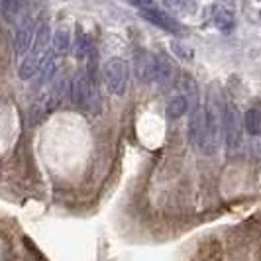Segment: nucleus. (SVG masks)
<instances>
[{
    "mask_svg": "<svg viewBox=\"0 0 261 261\" xmlns=\"http://www.w3.org/2000/svg\"><path fill=\"white\" fill-rule=\"evenodd\" d=\"M171 49H173V53H175L177 57H183V59H193V55H195V51H193L189 45L181 43V41H173V43H171Z\"/></svg>",
    "mask_w": 261,
    "mask_h": 261,
    "instance_id": "dca6fc26",
    "label": "nucleus"
},
{
    "mask_svg": "<svg viewBox=\"0 0 261 261\" xmlns=\"http://www.w3.org/2000/svg\"><path fill=\"white\" fill-rule=\"evenodd\" d=\"M132 2L140 8H157V4H159V0H132Z\"/></svg>",
    "mask_w": 261,
    "mask_h": 261,
    "instance_id": "f3484780",
    "label": "nucleus"
},
{
    "mask_svg": "<svg viewBox=\"0 0 261 261\" xmlns=\"http://www.w3.org/2000/svg\"><path fill=\"white\" fill-rule=\"evenodd\" d=\"M51 49L49 47V26L47 24H43V26L38 30V36H36V41H34V47H32V51L26 55V59L22 61V65H20V79H32L36 73H38L41 67L45 65V61H47V57L51 55Z\"/></svg>",
    "mask_w": 261,
    "mask_h": 261,
    "instance_id": "f03ea898",
    "label": "nucleus"
},
{
    "mask_svg": "<svg viewBox=\"0 0 261 261\" xmlns=\"http://www.w3.org/2000/svg\"><path fill=\"white\" fill-rule=\"evenodd\" d=\"M24 6V0H2V14H4V20L12 22L16 18V14L22 10Z\"/></svg>",
    "mask_w": 261,
    "mask_h": 261,
    "instance_id": "4468645a",
    "label": "nucleus"
},
{
    "mask_svg": "<svg viewBox=\"0 0 261 261\" xmlns=\"http://www.w3.org/2000/svg\"><path fill=\"white\" fill-rule=\"evenodd\" d=\"M157 69H159V57L149 51H140L136 55V73L140 81L153 83L157 81Z\"/></svg>",
    "mask_w": 261,
    "mask_h": 261,
    "instance_id": "6e6552de",
    "label": "nucleus"
},
{
    "mask_svg": "<svg viewBox=\"0 0 261 261\" xmlns=\"http://www.w3.org/2000/svg\"><path fill=\"white\" fill-rule=\"evenodd\" d=\"M105 81L108 91L112 94L122 96L126 89H128V83H130V67L124 59L114 57L110 61H106L105 65Z\"/></svg>",
    "mask_w": 261,
    "mask_h": 261,
    "instance_id": "7ed1b4c3",
    "label": "nucleus"
},
{
    "mask_svg": "<svg viewBox=\"0 0 261 261\" xmlns=\"http://www.w3.org/2000/svg\"><path fill=\"white\" fill-rule=\"evenodd\" d=\"M224 136L230 155L240 149L242 144V118L234 105H226V118H224Z\"/></svg>",
    "mask_w": 261,
    "mask_h": 261,
    "instance_id": "20e7f679",
    "label": "nucleus"
},
{
    "mask_svg": "<svg viewBox=\"0 0 261 261\" xmlns=\"http://www.w3.org/2000/svg\"><path fill=\"white\" fill-rule=\"evenodd\" d=\"M36 18L34 16H26L22 20V24L16 30L14 36V53L16 55H24L30 49V45L36 41Z\"/></svg>",
    "mask_w": 261,
    "mask_h": 261,
    "instance_id": "0eeeda50",
    "label": "nucleus"
},
{
    "mask_svg": "<svg viewBox=\"0 0 261 261\" xmlns=\"http://www.w3.org/2000/svg\"><path fill=\"white\" fill-rule=\"evenodd\" d=\"M173 71H175V67L171 63L169 59L165 57V55H159V69H157V83L159 85H169L171 81H173Z\"/></svg>",
    "mask_w": 261,
    "mask_h": 261,
    "instance_id": "9b49d317",
    "label": "nucleus"
},
{
    "mask_svg": "<svg viewBox=\"0 0 261 261\" xmlns=\"http://www.w3.org/2000/svg\"><path fill=\"white\" fill-rule=\"evenodd\" d=\"M140 16L147 20L149 24L161 28L165 32H171V34H185V28L173 18L165 10H159V8H140Z\"/></svg>",
    "mask_w": 261,
    "mask_h": 261,
    "instance_id": "423d86ee",
    "label": "nucleus"
},
{
    "mask_svg": "<svg viewBox=\"0 0 261 261\" xmlns=\"http://www.w3.org/2000/svg\"><path fill=\"white\" fill-rule=\"evenodd\" d=\"M244 126L249 136H261V110L259 108H249L244 116Z\"/></svg>",
    "mask_w": 261,
    "mask_h": 261,
    "instance_id": "9d476101",
    "label": "nucleus"
},
{
    "mask_svg": "<svg viewBox=\"0 0 261 261\" xmlns=\"http://www.w3.org/2000/svg\"><path fill=\"white\" fill-rule=\"evenodd\" d=\"M167 4L173 6V10L185 14H193L196 10V0H167Z\"/></svg>",
    "mask_w": 261,
    "mask_h": 261,
    "instance_id": "2eb2a0df",
    "label": "nucleus"
},
{
    "mask_svg": "<svg viewBox=\"0 0 261 261\" xmlns=\"http://www.w3.org/2000/svg\"><path fill=\"white\" fill-rule=\"evenodd\" d=\"M187 110H189V100H187L185 94H179V96L171 98L165 112H167V118H169V120H177V118L183 116Z\"/></svg>",
    "mask_w": 261,
    "mask_h": 261,
    "instance_id": "1a4fd4ad",
    "label": "nucleus"
},
{
    "mask_svg": "<svg viewBox=\"0 0 261 261\" xmlns=\"http://www.w3.org/2000/svg\"><path fill=\"white\" fill-rule=\"evenodd\" d=\"M96 94V85L92 81V75L89 71L81 73L77 77V81L73 83V89H71V96H73V102L81 108H87L92 102V96Z\"/></svg>",
    "mask_w": 261,
    "mask_h": 261,
    "instance_id": "39448f33",
    "label": "nucleus"
},
{
    "mask_svg": "<svg viewBox=\"0 0 261 261\" xmlns=\"http://www.w3.org/2000/svg\"><path fill=\"white\" fill-rule=\"evenodd\" d=\"M214 24L216 28L220 30V32H232V28H234V16L230 10H226V8H218L216 14H214Z\"/></svg>",
    "mask_w": 261,
    "mask_h": 261,
    "instance_id": "f8f14e48",
    "label": "nucleus"
},
{
    "mask_svg": "<svg viewBox=\"0 0 261 261\" xmlns=\"http://www.w3.org/2000/svg\"><path fill=\"white\" fill-rule=\"evenodd\" d=\"M224 118H226V110L220 102V92L216 89V85H212L208 98H206L204 132H202V142H200V149L206 155L216 153V149L220 145V134L224 132Z\"/></svg>",
    "mask_w": 261,
    "mask_h": 261,
    "instance_id": "f257e3e1",
    "label": "nucleus"
},
{
    "mask_svg": "<svg viewBox=\"0 0 261 261\" xmlns=\"http://www.w3.org/2000/svg\"><path fill=\"white\" fill-rule=\"evenodd\" d=\"M69 43H71L69 30L67 28H59L55 32V38H53V51H55V55H63L69 49Z\"/></svg>",
    "mask_w": 261,
    "mask_h": 261,
    "instance_id": "ddd939ff",
    "label": "nucleus"
}]
</instances>
